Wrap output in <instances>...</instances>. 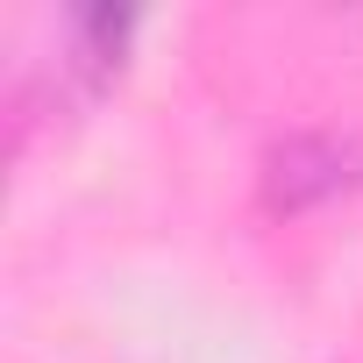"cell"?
Masks as SVG:
<instances>
[{"mask_svg":"<svg viewBox=\"0 0 363 363\" xmlns=\"http://www.w3.org/2000/svg\"><path fill=\"white\" fill-rule=\"evenodd\" d=\"M349 186H363V150L342 135H292L285 150H271V171H264L271 214H299V207L335 200Z\"/></svg>","mask_w":363,"mask_h":363,"instance_id":"obj_1","label":"cell"}]
</instances>
